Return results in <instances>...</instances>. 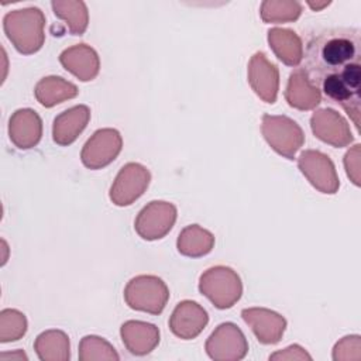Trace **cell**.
Here are the masks:
<instances>
[{
    "mask_svg": "<svg viewBox=\"0 0 361 361\" xmlns=\"http://www.w3.org/2000/svg\"><path fill=\"white\" fill-rule=\"evenodd\" d=\"M305 61L310 83L340 104L360 130L361 31L330 28L319 32L307 42Z\"/></svg>",
    "mask_w": 361,
    "mask_h": 361,
    "instance_id": "cell-1",
    "label": "cell"
},
{
    "mask_svg": "<svg viewBox=\"0 0 361 361\" xmlns=\"http://www.w3.org/2000/svg\"><path fill=\"white\" fill-rule=\"evenodd\" d=\"M45 17L37 7L14 10L4 16L3 28L14 48L24 55L34 54L41 49L44 35Z\"/></svg>",
    "mask_w": 361,
    "mask_h": 361,
    "instance_id": "cell-2",
    "label": "cell"
},
{
    "mask_svg": "<svg viewBox=\"0 0 361 361\" xmlns=\"http://www.w3.org/2000/svg\"><path fill=\"white\" fill-rule=\"evenodd\" d=\"M199 290L217 309H228L241 298L243 283L231 268L219 265L202 274Z\"/></svg>",
    "mask_w": 361,
    "mask_h": 361,
    "instance_id": "cell-3",
    "label": "cell"
},
{
    "mask_svg": "<svg viewBox=\"0 0 361 361\" xmlns=\"http://www.w3.org/2000/svg\"><path fill=\"white\" fill-rule=\"evenodd\" d=\"M168 299V286L154 275L135 276L124 289V300L131 309L151 314H159L165 309Z\"/></svg>",
    "mask_w": 361,
    "mask_h": 361,
    "instance_id": "cell-4",
    "label": "cell"
},
{
    "mask_svg": "<svg viewBox=\"0 0 361 361\" xmlns=\"http://www.w3.org/2000/svg\"><path fill=\"white\" fill-rule=\"evenodd\" d=\"M261 131L271 148L288 159H293L296 151L305 142L302 128L286 116L264 114Z\"/></svg>",
    "mask_w": 361,
    "mask_h": 361,
    "instance_id": "cell-5",
    "label": "cell"
},
{
    "mask_svg": "<svg viewBox=\"0 0 361 361\" xmlns=\"http://www.w3.org/2000/svg\"><path fill=\"white\" fill-rule=\"evenodd\" d=\"M206 353L214 361H238L248 353V343L234 323H221L206 341Z\"/></svg>",
    "mask_w": 361,
    "mask_h": 361,
    "instance_id": "cell-6",
    "label": "cell"
},
{
    "mask_svg": "<svg viewBox=\"0 0 361 361\" xmlns=\"http://www.w3.org/2000/svg\"><path fill=\"white\" fill-rule=\"evenodd\" d=\"M176 207L172 203L154 200L138 213L134 228L144 240H159L173 227Z\"/></svg>",
    "mask_w": 361,
    "mask_h": 361,
    "instance_id": "cell-7",
    "label": "cell"
},
{
    "mask_svg": "<svg viewBox=\"0 0 361 361\" xmlns=\"http://www.w3.org/2000/svg\"><path fill=\"white\" fill-rule=\"evenodd\" d=\"M123 147L121 135L114 128L97 130L83 145L82 164L89 169H100L111 164Z\"/></svg>",
    "mask_w": 361,
    "mask_h": 361,
    "instance_id": "cell-8",
    "label": "cell"
},
{
    "mask_svg": "<svg viewBox=\"0 0 361 361\" xmlns=\"http://www.w3.org/2000/svg\"><path fill=\"white\" fill-rule=\"evenodd\" d=\"M298 166L307 180L322 193L333 195L338 190L340 182L331 159L320 151L307 149L298 158Z\"/></svg>",
    "mask_w": 361,
    "mask_h": 361,
    "instance_id": "cell-9",
    "label": "cell"
},
{
    "mask_svg": "<svg viewBox=\"0 0 361 361\" xmlns=\"http://www.w3.org/2000/svg\"><path fill=\"white\" fill-rule=\"evenodd\" d=\"M151 175L140 164L130 162L124 165L110 188V199L117 206H128L137 200L148 188Z\"/></svg>",
    "mask_w": 361,
    "mask_h": 361,
    "instance_id": "cell-10",
    "label": "cell"
},
{
    "mask_svg": "<svg viewBox=\"0 0 361 361\" xmlns=\"http://www.w3.org/2000/svg\"><path fill=\"white\" fill-rule=\"evenodd\" d=\"M248 82L255 94L265 103H275L279 89L278 68L269 62L264 52L252 55L248 63Z\"/></svg>",
    "mask_w": 361,
    "mask_h": 361,
    "instance_id": "cell-11",
    "label": "cell"
},
{
    "mask_svg": "<svg viewBox=\"0 0 361 361\" xmlns=\"http://www.w3.org/2000/svg\"><path fill=\"white\" fill-rule=\"evenodd\" d=\"M207 322L209 314L199 303L183 300L173 309L169 317V329L176 337L192 340L203 331Z\"/></svg>",
    "mask_w": 361,
    "mask_h": 361,
    "instance_id": "cell-12",
    "label": "cell"
},
{
    "mask_svg": "<svg viewBox=\"0 0 361 361\" xmlns=\"http://www.w3.org/2000/svg\"><path fill=\"white\" fill-rule=\"evenodd\" d=\"M312 131L326 144L341 148L353 141L347 121L331 109H322L310 118Z\"/></svg>",
    "mask_w": 361,
    "mask_h": 361,
    "instance_id": "cell-13",
    "label": "cell"
},
{
    "mask_svg": "<svg viewBox=\"0 0 361 361\" xmlns=\"http://www.w3.org/2000/svg\"><path fill=\"white\" fill-rule=\"evenodd\" d=\"M244 322L251 327L262 344H276L286 329V320L276 312L264 307H250L241 312Z\"/></svg>",
    "mask_w": 361,
    "mask_h": 361,
    "instance_id": "cell-14",
    "label": "cell"
},
{
    "mask_svg": "<svg viewBox=\"0 0 361 361\" xmlns=\"http://www.w3.org/2000/svg\"><path fill=\"white\" fill-rule=\"evenodd\" d=\"M8 135L11 142L20 149L35 147L42 135V121L37 111L31 109L14 111L8 121Z\"/></svg>",
    "mask_w": 361,
    "mask_h": 361,
    "instance_id": "cell-15",
    "label": "cell"
},
{
    "mask_svg": "<svg viewBox=\"0 0 361 361\" xmlns=\"http://www.w3.org/2000/svg\"><path fill=\"white\" fill-rule=\"evenodd\" d=\"M59 62L82 82L94 79L100 69V61L96 51L86 44H78L65 49L59 55Z\"/></svg>",
    "mask_w": 361,
    "mask_h": 361,
    "instance_id": "cell-16",
    "label": "cell"
},
{
    "mask_svg": "<svg viewBox=\"0 0 361 361\" xmlns=\"http://www.w3.org/2000/svg\"><path fill=\"white\" fill-rule=\"evenodd\" d=\"M90 120V110L87 106L79 104L62 111L55 117L52 126V138L58 145L72 144L78 135L85 130Z\"/></svg>",
    "mask_w": 361,
    "mask_h": 361,
    "instance_id": "cell-17",
    "label": "cell"
},
{
    "mask_svg": "<svg viewBox=\"0 0 361 361\" xmlns=\"http://www.w3.org/2000/svg\"><path fill=\"white\" fill-rule=\"evenodd\" d=\"M120 334L126 348L134 355L149 354L159 343V330L145 322L128 320L121 326Z\"/></svg>",
    "mask_w": 361,
    "mask_h": 361,
    "instance_id": "cell-18",
    "label": "cell"
},
{
    "mask_svg": "<svg viewBox=\"0 0 361 361\" xmlns=\"http://www.w3.org/2000/svg\"><path fill=\"white\" fill-rule=\"evenodd\" d=\"M288 104L298 110H310L322 102L320 90L313 86L303 68H298L289 76L285 92Z\"/></svg>",
    "mask_w": 361,
    "mask_h": 361,
    "instance_id": "cell-19",
    "label": "cell"
},
{
    "mask_svg": "<svg viewBox=\"0 0 361 361\" xmlns=\"http://www.w3.org/2000/svg\"><path fill=\"white\" fill-rule=\"evenodd\" d=\"M268 42L279 61L288 66H298L303 59V47L295 31L272 28L268 31Z\"/></svg>",
    "mask_w": 361,
    "mask_h": 361,
    "instance_id": "cell-20",
    "label": "cell"
},
{
    "mask_svg": "<svg viewBox=\"0 0 361 361\" xmlns=\"http://www.w3.org/2000/svg\"><path fill=\"white\" fill-rule=\"evenodd\" d=\"M35 99L44 107H52L63 100L78 96V87L59 76H48L41 79L34 89Z\"/></svg>",
    "mask_w": 361,
    "mask_h": 361,
    "instance_id": "cell-21",
    "label": "cell"
},
{
    "mask_svg": "<svg viewBox=\"0 0 361 361\" xmlns=\"http://www.w3.org/2000/svg\"><path fill=\"white\" fill-rule=\"evenodd\" d=\"M214 245V235L202 228L197 224H190L185 227L176 241L178 251L182 255L197 258L209 254Z\"/></svg>",
    "mask_w": 361,
    "mask_h": 361,
    "instance_id": "cell-22",
    "label": "cell"
},
{
    "mask_svg": "<svg viewBox=\"0 0 361 361\" xmlns=\"http://www.w3.org/2000/svg\"><path fill=\"white\" fill-rule=\"evenodd\" d=\"M34 350L41 361H66L69 360V337L61 330H48L41 333Z\"/></svg>",
    "mask_w": 361,
    "mask_h": 361,
    "instance_id": "cell-23",
    "label": "cell"
},
{
    "mask_svg": "<svg viewBox=\"0 0 361 361\" xmlns=\"http://www.w3.org/2000/svg\"><path fill=\"white\" fill-rule=\"evenodd\" d=\"M55 16L65 20L73 35H82L87 27V10L83 1H52Z\"/></svg>",
    "mask_w": 361,
    "mask_h": 361,
    "instance_id": "cell-24",
    "label": "cell"
},
{
    "mask_svg": "<svg viewBox=\"0 0 361 361\" xmlns=\"http://www.w3.org/2000/svg\"><path fill=\"white\" fill-rule=\"evenodd\" d=\"M302 13L298 1H264L261 4V18L265 23L295 21Z\"/></svg>",
    "mask_w": 361,
    "mask_h": 361,
    "instance_id": "cell-25",
    "label": "cell"
},
{
    "mask_svg": "<svg viewBox=\"0 0 361 361\" xmlns=\"http://www.w3.org/2000/svg\"><path fill=\"white\" fill-rule=\"evenodd\" d=\"M118 354L104 338L97 336H86L79 344V360H118Z\"/></svg>",
    "mask_w": 361,
    "mask_h": 361,
    "instance_id": "cell-26",
    "label": "cell"
},
{
    "mask_svg": "<svg viewBox=\"0 0 361 361\" xmlns=\"http://www.w3.org/2000/svg\"><path fill=\"white\" fill-rule=\"evenodd\" d=\"M27 331L25 316L16 309H4L0 313V341L8 343L21 338Z\"/></svg>",
    "mask_w": 361,
    "mask_h": 361,
    "instance_id": "cell-27",
    "label": "cell"
},
{
    "mask_svg": "<svg viewBox=\"0 0 361 361\" xmlns=\"http://www.w3.org/2000/svg\"><path fill=\"white\" fill-rule=\"evenodd\" d=\"M358 158H360V145H354V148L345 154V159H344L347 175L353 179V182L357 186L360 185V180H358V168H360L358 166Z\"/></svg>",
    "mask_w": 361,
    "mask_h": 361,
    "instance_id": "cell-28",
    "label": "cell"
},
{
    "mask_svg": "<svg viewBox=\"0 0 361 361\" xmlns=\"http://www.w3.org/2000/svg\"><path fill=\"white\" fill-rule=\"evenodd\" d=\"M269 360H312V357L298 344L289 345L283 351H278L269 355Z\"/></svg>",
    "mask_w": 361,
    "mask_h": 361,
    "instance_id": "cell-29",
    "label": "cell"
},
{
    "mask_svg": "<svg viewBox=\"0 0 361 361\" xmlns=\"http://www.w3.org/2000/svg\"><path fill=\"white\" fill-rule=\"evenodd\" d=\"M360 336H347L338 341L333 350V360H348V350L354 345H358Z\"/></svg>",
    "mask_w": 361,
    "mask_h": 361,
    "instance_id": "cell-30",
    "label": "cell"
},
{
    "mask_svg": "<svg viewBox=\"0 0 361 361\" xmlns=\"http://www.w3.org/2000/svg\"><path fill=\"white\" fill-rule=\"evenodd\" d=\"M7 358H11V360H24V361L28 360V357H27L23 351H20V350L16 351V353H4V354L0 355V360H1V361L7 360Z\"/></svg>",
    "mask_w": 361,
    "mask_h": 361,
    "instance_id": "cell-31",
    "label": "cell"
}]
</instances>
